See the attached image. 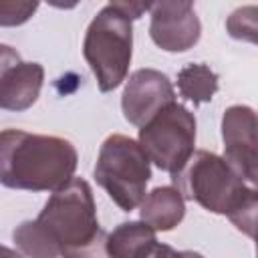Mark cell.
Here are the masks:
<instances>
[{"mask_svg": "<svg viewBox=\"0 0 258 258\" xmlns=\"http://www.w3.org/2000/svg\"><path fill=\"white\" fill-rule=\"evenodd\" d=\"M79 153L69 139L22 129L0 131V183L12 189L56 191L73 179Z\"/></svg>", "mask_w": 258, "mask_h": 258, "instance_id": "cell-1", "label": "cell"}, {"mask_svg": "<svg viewBox=\"0 0 258 258\" xmlns=\"http://www.w3.org/2000/svg\"><path fill=\"white\" fill-rule=\"evenodd\" d=\"M171 179L183 200H191L212 214L228 216L240 232L254 238L256 187L246 183L224 157L206 149L194 151Z\"/></svg>", "mask_w": 258, "mask_h": 258, "instance_id": "cell-2", "label": "cell"}, {"mask_svg": "<svg viewBox=\"0 0 258 258\" xmlns=\"http://www.w3.org/2000/svg\"><path fill=\"white\" fill-rule=\"evenodd\" d=\"M36 224L58 250V258H111L107 232L99 226L89 181L73 177L50 194Z\"/></svg>", "mask_w": 258, "mask_h": 258, "instance_id": "cell-3", "label": "cell"}, {"mask_svg": "<svg viewBox=\"0 0 258 258\" xmlns=\"http://www.w3.org/2000/svg\"><path fill=\"white\" fill-rule=\"evenodd\" d=\"M83 54L99 91L109 93L127 79L133 54V26L113 2L103 6L91 20L83 40Z\"/></svg>", "mask_w": 258, "mask_h": 258, "instance_id": "cell-4", "label": "cell"}, {"mask_svg": "<svg viewBox=\"0 0 258 258\" xmlns=\"http://www.w3.org/2000/svg\"><path fill=\"white\" fill-rule=\"evenodd\" d=\"M95 179L123 210L139 208L151 179V165L139 143L127 135H109L97 155Z\"/></svg>", "mask_w": 258, "mask_h": 258, "instance_id": "cell-5", "label": "cell"}, {"mask_svg": "<svg viewBox=\"0 0 258 258\" xmlns=\"http://www.w3.org/2000/svg\"><path fill=\"white\" fill-rule=\"evenodd\" d=\"M139 147L155 167L177 173L196 145V117L179 103H169L139 127Z\"/></svg>", "mask_w": 258, "mask_h": 258, "instance_id": "cell-6", "label": "cell"}, {"mask_svg": "<svg viewBox=\"0 0 258 258\" xmlns=\"http://www.w3.org/2000/svg\"><path fill=\"white\" fill-rule=\"evenodd\" d=\"M224 161L250 185L258 177L256 113L246 105H232L222 117Z\"/></svg>", "mask_w": 258, "mask_h": 258, "instance_id": "cell-7", "label": "cell"}, {"mask_svg": "<svg viewBox=\"0 0 258 258\" xmlns=\"http://www.w3.org/2000/svg\"><path fill=\"white\" fill-rule=\"evenodd\" d=\"M173 101H175L173 85L161 71L139 69L131 73L125 83L121 109L131 125L143 127L153 115H157L163 107H167Z\"/></svg>", "mask_w": 258, "mask_h": 258, "instance_id": "cell-8", "label": "cell"}, {"mask_svg": "<svg viewBox=\"0 0 258 258\" xmlns=\"http://www.w3.org/2000/svg\"><path fill=\"white\" fill-rule=\"evenodd\" d=\"M149 12V36L161 50L183 52L200 40L202 24L189 2H155Z\"/></svg>", "mask_w": 258, "mask_h": 258, "instance_id": "cell-9", "label": "cell"}, {"mask_svg": "<svg viewBox=\"0 0 258 258\" xmlns=\"http://www.w3.org/2000/svg\"><path fill=\"white\" fill-rule=\"evenodd\" d=\"M44 69L38 62H18L0 81V109L26 111L30 109L42 89Z\"/></svg>", "mask_w": 258, "mask_h": 258, "instance_id": "cell-10", "label": "cell"}, {"mask_svg": "<svg viewBox=\"0 0 258 258\" xmlns=\"http://www.w3.org/2000/svg\"><path fill=\"white\" fill-rule=\"evenodd\" d=\"M141 222L155 232L173 230L185 216V200L173 185H161L145 194L139 204Z\"/></svg>", "mask_w": 258, "mask_h": 258, "instance_id": "cell-11", "label": "cell"}, {"mask_svg": "<svg viewBox=\"0 0 258 258\" xmlns=\"http://www.w3.org/2000/svg\"><path fill=\"white\" fill-rule=\"evenodd\" d=\"M157 242L155 230L143 222H123L107 234V252L111 258H139Z\"/></svg>", "mask_w": 258, "mask_h": 258, "instance_id": "cell-12", "label": "cell"}, {"mask_svg": "<svg viewBox=\"0 0 258 258\" xmlns=\"http://www.w3.org/2000/svg\"><path fill=\"white\" fill-rule=\"evenodd\" d=\"M177 89L179 95L185 101H191L194 105L210 103L218 91V75L202 62L185 64L177 73Z\"/></svg>", "mask_w": 258, "mask_h": 258, "instance_id": "cell-13", "label": "cell"}, {"mask_svg": "<svg viewBox=\"0 0 258 258\" xmlns=\"http://www.w3.org/2000/svg\"><path fill=\"white\" fill-rule=\"evenodd\" d=\"M12 240L20 254L26 258H58V250L52 246L48 236L36 224V220H26L12 232Z\"/></svg>", "mask_w": 258, "mask_h": 258, "instance_id": "cell-14", "label": "cell"}, {"mask_svg": "<svg viewBox=\"0 0 258 258\" xmlns=\"http://www.w3.org/2000/svg\"><path fill=\"white\" fill-rule=\"evenodd\" d=\"M256 14H258L256 6H244L234 10L226 20V28L230 36L238 40L256 42Z\"/></svg>", "mask_w": 258, "mask_h": 258, "instance_id": "cell-15", "label": "cell"}, {"mask_svg": "<svg viewBox=\"0 0 258 258\" xmlns=\"http://www.w3.org/2000/svg\"><path fill=\"white\" fill-rule=\"evenodd\" d=\"M38 10V2L0 0V26H20L32 18Z\"/></svg>", "mask_w": 258, "mask_h": 258, "instance_id": "cell-16", "label": "cell"}, {"mask_svg": "<svg viewBox=\"0 0 258 258\" xmlns=\"http://www.w3.org/2000/svg\"><path fill=\"white\" fill-rule=\"evenodd\" d=\"M18 62H22L18 50L12 48V46H8V44H0V81H2L4 75H6L12 67H16Z\"/></svg>", "mask_w": 258, "mask_h": 258, "instance_id": "cell-17", "label": "cell"}, {"mask_svg": "<svg viewBox=\"0 0 258 258\" xmlns=\"http://www.w3.org/2000/svg\"><path fill=\"white\" fill-rule=\"evenodd\" d=\"M113 4H115V8H117L119 12H123L129 20L139 18L145 10L151 8V4H141V2H113Z\"/></svg>", "mask_w": 258, "mask_h": 258, "instance_id": "cell-18", "label": "cell"}, {"mask_svg": "<svg viewBox=\"0 0 258 258\" xmlns=\"http://www.w3.org/2000/svg\"><path fill=\"white\" fill-rule=\"evenodd\" d=\"M173 256V250H171V246H167V244H159V242H155L151 248H147L139 258H171Z\"/></svg>", "mask_w": 258, "mask_h": 258, "instance_id": "cell-19", "label": "cell"}, {"mask_svg": "<svg viewBox=\"0 0 258 258\" xmlns=\"http://www.w3.org/2000/svg\"><path fill=\"white\" fill-rule=\"evenodd\" d=\"M0 258H22V256H20L16 250H12V248L0 244Z\"/></svg>", "mask_w": 258, "mask_h": 258, "instance_id": "cell-20", "label": "cell"}, {"mask_svg": "<svg viewBox=\"0 0 258 258\" xmlns=\"http://www.w3.org/2000/svg\"><path fill=\"white\" fill-rule=\"evenodd\" d=\"M171 258H204V256L194 252V250H181V252H173Z\"/></svg>", "mask_w": 258, "mask_h": 258, "instance_id": "cell-21", "label": "cell"}]
</instances>
